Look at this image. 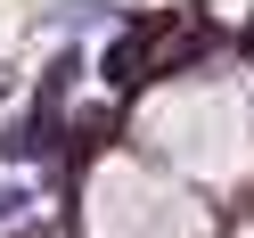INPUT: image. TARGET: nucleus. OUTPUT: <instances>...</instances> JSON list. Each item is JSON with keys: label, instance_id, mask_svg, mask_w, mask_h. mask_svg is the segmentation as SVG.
<instances>
[{"label": "nucleus", "instance_id": "obj_1", "mask_svg": "<svg viewBox=\"0 0 254 238\" xmlns=\"http://www.w3.org/2000/svg\"><path fill=\"white\" fill-rule=\"evenodd\" d=\"M99 238H156V230H172V238H197L205 222L189 214V197H172L164 181H148V172H131V164H115L99 181V222H90Z\"/></svg>", "mask_w": 254, "mask_h": 238}, {"label": "nucleus", "instance_id": "obj_2", "mask_svg": "<svg viewBox=\"0 0 254 238\" xmlns=\"http://www.w3.org/2000/svg\"><path fill=\"white\" fill-rule=\"evenodd\" d=\"M238 58H246V66H254V8H246V17H238Z\"/></svg>", "mask_w": 254, "mask_h": 238}]
</instances>
